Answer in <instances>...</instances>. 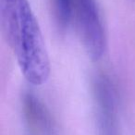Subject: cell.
I'll return each mask as SVG.
<instances>
[{"label": "cell", "mask_w": 135, "mask_h": 135, "mask_svg": "<svg viewBox=\"0 0 135 135\" xmlns=\"http://www.w3.org/2000/svg\"><path fill=\"white\" fill-rule=\"evenodd\" d=\"M0 22L24 78L35 86L45 84L50 76V59L28 0H0Z\"/></svg>", "instance_id": "1"}, {"label": "cell", "mask_w": 135, "mask_h": 135, "mask_svg": "<svg viewBox=\"0 0 135 135\" xmlns=\"http://www.w3.org/2000/svg\"><path fill=\"white\" fill-rule=\"evenodd\" d=\"M97 135H121L119 101L109 77L100 74L93 85Z\"/></svg>", "instance_id": "2"}, {"label": "cell", "mask_w": 135, "mask_h": 135, "mask_svg": "<svg viewBox=\"0 0 135 135\" xmlns=\"http://www.w3.org/2000/svg\"><path fill=\"white\" fill-rule=\"evenodd\" d=\"M78 27L90 57L98 60L105 51V34L96 0H75Z\"/></svg>", "instance_id": "3"}, {"label": "cell", "mask_w": 135, "mask_h": 135, "mask_svg": "<svg viewBox=\"0 0 135 135\" xmlns=\"http://www.w3.org/2000/svg\"><path fill=\"white\" fill-rule=\"evenodd\" d=\"M22 115L26 135H56L50 112L35 94L26 93L23 95Z\"/></svg>", "instance_id": "4"}, {"label": "cell", "mask_w": 135, "mask_h": 135, "mask_svg": "<svg viewBox=\"0 0 135 135\" xmlns=\"http://www.w3.org/2000/svg\"><path fill=\"white\" fill-rule=\"evenodd\" d=\"M53 5L58 27L61 30H66L71 21L75 0H53Z\"/></svg>", "instance_id": "5"}]
</instances>
